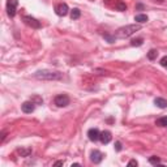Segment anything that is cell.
<instances>
[{"label": "cell", "instance_id": "1", "mask_svg": "<svg viewBox=\"0 0 167 167\" xmlns=\"http://www.w3.org/2000/svg\"><path fill=\"white\" fill-rule=\"evenodd\" d=\"M34 77L38 80H47V81H58L63 78V73L50 71V69H41L34 73Z\"/></svg>", "mask_w": 167, "mask_h": 167}, {"label": "cell", "instance_id": "2", "mask_svg": "<svg viewBox=\"0 0 167 167\" xmlns=\"http://www.w3.org/2000/svg\"><path fill=\"white\" fill-rule=\"evenodd\" d=\"M140 29H141V26L137 25V24L123 26V28L118 29V32H116V37H118V38H128V37L132 36V34H135L136 32H138Z\"/></svg>", "mask_w": 167, "mask_h": 167}, {"label": "cell", "instance_id": "3", "mask_svg": "<svg viewBox=\"0 0 167 167\" xmlns=\"http://www.w3.org/2000/svg\"><path fill=\"white\" fill-rule=\"evenodd\" d=\"M55 104L58 107H65L69 104V97L67 94H59L55 97Z\"/></svg>", "mask_w": 167, "mask_h": 167}, {"label": "cell", "instance_id": "4", "mask_svg": "<svg viewBox=\"0 0 167 167\" xmlns=\"http://www.w3.org/2000/svg\"><path fill=\"white\" fill-rule=\"evenodd\" d=\"M19 5V2L17 0H7V12L8 16L15 17L16 16V8Z\"/></svg>", "mask_w": 167, "mask_h": 167}, {"label": "cell", "instance_id": "5", "mask_svg": "<svg viewBox=\"0 0 167 167\" xmlns=\"http://www.w3.org/2000/svg\"><path fill=\"white\" fill-rule=\"evenodd\" d=\"M24 22L28 25V26H30V28H33V29H39L41 28V22H39L38 20H36L34 17H32V16H24Z\"/></svg>", "mask_w": 167, "mask_h": 167}, {"label": "cell", "instance_id": "6", "mask_svg": "<svg viewBox=\"0 0 167 167\" xmlns=\"http://www.w3.org/2000/svg\"><path fill=\"white\" fill-rule=\"evenodd\" d=\"M68 11H69V8H68V5L65 3H60V4H58V5L55 7V13L58 16H65L68 13Z\"/></svg>", "mask_w": 167, "mask_h": 167}, {"label": "cell", "instance_id": "7", "mask_svg": "<svg viewBox=\"0 0 167 167\" xmlns=\"http://www.w3.org/2000/svg\"><path fill=\"white\" fill-rule=\"evenodd\" d=\"M103 157L104 155L99 150H93L90 153V161L93 162V163H101L102 159H103Z\"/></svg>", "mask_w": 167, "mask_h": 167}, {"label": "cell", "instance_id": "8", "mask_svg": "<svg viewBox=\"0 0 167 167\" xmlns=\"http://www.w3.org/2000/svg\"><path fill=\"white\" fill-rule=\"evenodd\" d=\"M111 138H112V136H111V132H110V131H103V132H101L99 140H101V142H102L103 145L108 144L110 141H111Z\"/></svg>", "mask_w": 167, "mask_h": 167}, {"label": "cell", "instance_id": "9", "mask_svg": "<svg viewBox=\"0 0 167 167\" xmlns=\"http://www.w3.org/2000/svg\"><path fill=\"white\" fill-rule=\"evenodd\" d=\"M99 135H101V132L97 129V128H90L89 131H87V136H89V140L90 141H98L99 140Z\"/></svg>", "mask_w": 167, "mask_h": 167}, {"label": "cell", "instance_id": "10", "mask_svg": "<svg viewBox=\"0 0 167 167\" xmlns=\"http://www.w3.org/2000/svg\"><path fill=\"white\" fill-rule=\"evenodd\" d=\"M21 108H22V111L26 114H32L34 111V108H36V106H34L33 102H24Z\"/></svg>", "mask_w": 167, "mask_h": 167}, {"label": "cell", "instance_id": "11", "mask_svg": "<svg viewBox=\"0 0 167 167\" xmlns=\"http://www.w3.org/2000/svg\"><path fill=\"white\" fill-rule=\"evenodd\" d=\"M154 104L159 108H167V101L165 98H155L154 99Z\"/></svg>", "mask_w": 167, "mask_h": 167}, {"label": "cell", "instance_id": "12", "mask_svg": "<svg viewBox=\"0 0 167 167\" xmlns=\"http://www.w3.org/2000/svg\"><path fill=\"white\" fill-rule=\"evenodd\" d=\"M17 153L21 155V157H29L30 154H32V149L30 148H20V149H17Z\"/></svg>", "mask_w": 167, "mask_h": 167}, {"label": "cell", "instance_id": "13", "mask_svg": "<svg viewBox=\"0 0 167 167\" xmlns=\"http://www.w3.org/2000/svg\"><path fill=\"white\" fill-rule=\"evenodd\" d=\"M80 16H81V11L78 9V8H73L72 12H71V19L77 20V19H80Z\"/></svg>", "mask_w": 167, "mask_h": 167}, {"label": "cell", "instance_id": "14", "mask_svg": "<svg viewBox=\"0 0 167 167\" xmlns=\"http://www.w3.org/2000/svg\"><path fill=\"white\" fill-rule=\"evenodd\" d=\"M135 21H137L140 24H144L148 21V16L146 15H136L135 16Z\"/></svg>", "mask_w": 167, "mask_h": 167}, {"label": "cell", "instance_id": "15", "mask_svg": "<svg viewBox=\"0 0 167 167\" xmlns=\"http://www.w3.org/2000/svg\"><path fill=\"white\" fill-rule=\"evenodd\" d=\"M155 124H157L158 127H167V116L159 118V119L155 121Z\"/></svg>", "mask_w": 167, "mask_h": 167}, {"label": "cell", "instance_id": "16", "mask_svg": "<svg viewBox=\"0 0 167 167\" xmlns=\"http://www.w3.org/2000/svg\"><path fill=\"white\" fill-rule=\"evenodd\" d=\"M158 56V51L157 50H150L148 52V59L149 60H155Z\"/></svg>", "mask_w": 167, "mask_h": 167}, {"label": "cell", "instance_id": "17", "mask_svg": "<svg viewBox=\"0 0 167 167\" xmlns=\"http://www.w3.org/2000/svg\"><path fill=\"white\" fill-rule=\"evenodd\" d=\"M116 9L120 11V12L127 11V4L123 3V2H118V3H116Z\"/></svg>", "mask_w": 167, "mask_h": 167}, {"label": "cell", "instance_id": "18", "mask_svg": "<svg viewBox=\"0 0 167 167\" xmlns=\"http://www.w3.org/2000/svg\"><path fill=\"white\" fill-rule=\"evenodd\" d=\"M144 43V39L142 38H136V39H132L131 41V45L132 46H141Z\"/></svg>", "mask_w": 167, "mask_h": 167}, {"label": "cell", "instance_id": "19", "mask_svg": "<svg viewBox=\"0 0 167 167\" xmlns=\"http://www.w3.org/2000/svg\"><path fill=\"white\" fill-rule=\"evenodd\" d=\"M149 162H150V165H161V159H159V158H158V157H150V158H149Z\"/></svg>", "mask_w": 167, "mask_h": 167}, {"label": "cell", "instance_id": "20", "mask_svg": "<svg viewBox=\"0 0 167 167\" xmlns=\"http://www.w3.org/2000/svg\"><path fill=\"white\" fill-rule=\"evenodd\" d=\"M104 39H106V41H108V43H114L115 42V37H111V36H108V34H104Z\"/></svg>", "mask_w": 167, "mask_h": 167}, {"label": "cell", "instance_id": "21", "mask_svg": "<svg viewBox=\"0 0 167 167\" xmlns=\"http://www.w3.org/2000/svg\"><path fill=\"white\" fill-rule=\"evenodd\" d=\"M159 63H161L162 67H166V68H167V55H166V56H163V58L161 59Z\"/></svg>", "mask_w": 167, "mask_h": 167}, {"label": "cell", "instance_id": "22", "mask_svg": "<svg viewBox=\"0 0 167 167\" xmlns=\"http://www.w3.org/2000/svg\"><path fill=\"white\" fill-rule=\"evenodd\" d=\"M115 150L116 152H120L121 150V142L120 141H116L115 142Z\"/></svg>", "mask_w": 167, "mask_h": 167}, {"label": "cell", "instance_id": "23", "mask_svg": "<svg viewBox=\"0 0 167 167\" xmlns=\"http://www.w3.org/2000/svg\"><path fill=\"white\" fill-rule=\"evenodd\" d=\"M128 166H137V161L136 159H132L128 162Z\"/></svg>", "mask_w": 167, "mask_h": 167}, {"label": "cell", "instance_id": "24", "mask_svg": "<svg viewBox=\"0 0 167 167\" xmlns=\"http://www.w3.org/2000/svg\"><path fill=\"white\" fill-rule=\"evenodd\" d=\"M64 165V162L63 161H58V162H55L54 166H63Z\"/></svg>", "mask_w": 167, "mask_h": 167}, {"label": "cell", "instance_id": "25", "mask_svg": "<svg viewBox=\"0 0 167 167\" xmlns=\"http://www.w3.org/2000/svg\"><path fill=\"white\" fill-rule=\"evenodd\" d=\"M4 138H5V132H2V138H0V142H3Z\"/></svg>", "mask_w": 167, "mask_h": 167}, {"label": "cell", "instance_id": "26", "mask_svg": "<svg viewBox=\"0 0 167 167\" xmlns=\"http://www.w3.org/2000/svg\"><path fill=\"white\" fill-rule=\"evenodd\" d=\"M137 8H138V9H144V5H142V4H137Z\"/></svg>", "mask_w": 167, "mask_h": 167}, {"label": "cell", "instance_id": "27", "mask_svg": "<svg viewBox=\"0 0 167 167\" xmlns=\"http://www.w3.org/2000/svg\"><path fill=\"white\" fill-rule=\"evenodd\" d=\"M155 2H159V3H163L165 0H155Z\"/></svg>", "mask_w": 167, "mask_h": 167}]
</instances>
